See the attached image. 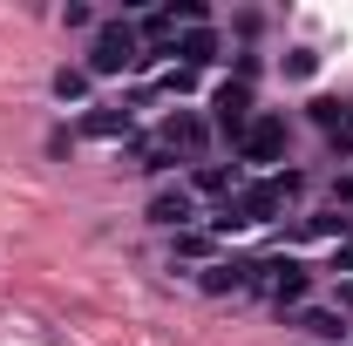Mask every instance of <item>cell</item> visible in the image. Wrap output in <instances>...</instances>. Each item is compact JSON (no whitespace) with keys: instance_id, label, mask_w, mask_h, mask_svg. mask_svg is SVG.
<instances>
[{"instance_id":"cell-1","label":"cell","mask_w":353,"mask_h":346,"mask_svg":"<svg viewBox=\"0 0 353 346\" xmlns=\"http://www.w3.org/2000/svg\"><path fill=\"white\" fill-rule=\"evenodd\" d=\"M204 143H211V123H204V116H190V109H176V116H163L157 130L136 143V163H143V170H176V163H204Z\"/></svg>"},{"instance_id":"cell-2","label":"cell","mask_w":353,"mask_h":346,"mask_svg":"<svg viewBox=\"0 0 353 346\" xmlns=\"http://www.w3.org/2000/svg\"><path fill=\"white\" fill-rule=\"evenodd\" d=\"M245 292H259V299H272L279 312L292 305H306V292H312V272L292 252H265V258H245Z\"/></svg>"},{"instance_id":"cell-3","label":"cell","mask_w":353,"mask_h":346,"mask_svg":"<svg viewBox=\"0 0 353 346\" xmlns=\"http://www.w3.org/2000/svg\"><path fill=\"white\" fill-rule=\"evenodd\" d=\"M299 190H306V176H299V170H265L259 183H245V190L231 197V211H238V224H272Z\"/></svg>"},{"instance_id":"cell-4","label":"cell","mask_w":353,"mask_h":346,"mask_svg":"<svg viewBox=\"0 0 353 346\" xmlns=\"http://www.w3.org/2000/svg\"><path fill=\"white\" fill-rule=\"evenodd\" d=\"M130 68H143V34H136V21L116 14L88 41V75H130Z\"/></svg>"},{"instance_id":"cell-5","label":"cell","mask_w":353,"mask_h":346,"mask_svg":"<svg viewBox=\"0 0 353 346\" xmlns=\"http://www.w3.org/2000/svg\"><path fill=\"white\" fill-rule=\"evenodd\" d=\"M150 224H157V231H197L204 217H197L190 183H163V190H150Z\"/></svg>"},{"instance_id":"cell-6","label":"cell","mask_w":353,"mask_h":346,"mask_svg":"<svg viewBox=\"0 0 353 346\" xmlns=\"http://www.w3.org/2000/svg\"><path fill=\"white\" fill-rule=\"evenodd\" d=\"M285 156V116H252V130L238 136V163H279Z\"/></svg>"},{"instance_id":"cell-7","label":"cell","mask_w":353,"mask_h":346,"mask_svg":"<svg viewBox=\"0 0 353 346\" xmlns=\"http://www.w3.org/2000/svg\"><path fill=\"white\" fill-rule=\"evenodd\" d=\"M211 116H218V130L238 143V136L252 130V88H245V82H224L218 95H211Z\"/></svg>"},{"instance_id":"cell-8","label":"cell","mask_w":353,"mask_h":346,"mask_svg":"<svg viewBox=\"0 0 353 346\" xmlns=\"http://www.w3.org/2000/svg\"><path fill=\"white\" fill-rule=\"evenodd\" d=\"M238 190H245V170H238V163H197V170H190V197H224V204H231Z\"/></svg>"},{"instance_id":"cell-9","label":"cell","mask_w":353,"mask_h":346,"mask_svg":"<svg viewBox=\"0 0 353 346\" xmlns=\"http://www.w3.org/2000/svg\"><path fill=\"white\" fill-rule=\"evenodd\" d=\"M292 326H299V333H312V340L347 346V312H340V305H299V312H292Z\"/></svg>"},{"instance_id":"cell-10","label":"cell","mask_w":353,"mask_h":346,"mask_svg":"<svg viewBox=\"0 0 353 346\" xmlns=\"http://www.w3.org/2000/svg\"><path fill=\"white\" fill-rule=\"evenodd\" d=\"M136 130V102H95L82 116V136H130Z\"/></svg>"},{"instance_id":"cell-11","label":"cell","mask_w":353,"mask_h":346,"mask_svg":"<svg viewBox=\"0 0 353 346\" xmlns=\"http://www.w3.org/2000/svg\"><path fill=\"white\" fill-rule=\"evenodd\" d=\"M197 292H211V299H224V292H245V258L197 265Z\"/></svg>"},{"instance_id":"cell-12","label":"cell","mask_w":353,"mask_h":346,"mask_svg":"<svg viewBox=\"0 0 353 346\" xmlns=\"http://www.w3.org/2000/svg\"><path fill=\"white\" fill-rule=\"evenodd\" d=\"M299 238H333V245H347L353 238V217L333 204V211H312V217H299Z\"/></svg>"},{"instance_id":"cell-13","label":"cell","mask_w":353,"mask_h":346,"mask_svg":"<svg viewBox=\"0 0 353 346\" xmlns=\"http://www.w3.org/2000/svg\"><path fill=\"white\" fill-rule=\"evenodd\" d=\"M176 54H183V68L197 75V68H211V61H218L224 48H218V34H211V28H190V34L176 41Z\"/></svg>"},{"instance_id":"cell-14","label":"cell","mask_w":353,"mask_h":346,"mask_svg":"<svg viewBox=\"0 0 353 346\" xmlns=\"http://www.w3.org/2000/svg\"><path fill=\"white\" fill-rule=\"evenodd\" d=\"M170 252H176V258H204V265H218V238H211V231H176Z\"/></svg>"},{"instance_id":"cell-15","label":"cell","mask_w":353,"mask_h":346,"mask_svg":"<svg viewBox=\"0 0 353 346\" xmlns=\"http://www.w3.org/2000/svg\"><path fill=\"white\" fill-rule=\"evenodd\" d=\"M54 95H61V102H82L88 95V68H61V75H54Z\"/></svg>"},{"instance_id":"cell-16","label":"cell","mask_w":353,"mask_h":346,"mask_svg":"<svg viewBox=\"0 0 353 346\" xmlns=\"http://www.w3.org/2000/svg\"><path fill=\"white\" fill-rule=\"evenodd\" d=\"M312 123H319V130H340V123H347V102H333V95L312 102Z\"/></svg>"},{"instance_id":"cell-17","label":"cell","mask_w":353,"mask_h":346,"mask_svg":"<svg viewBox=\"0 0 353 346\" xmlns=\"http://www.w3.org/2000/svg\"><path fill=\"white\" fill-rule=\"evenodd\" d=\"M333 272H353V238H347V245H333Z\"/></svg>"},{"instance_id":"cell-18","label":"cell","mask_w":353,"mask_h":346,"mask_svg":"<svg viewBox=\"0 0 353 346\" xmlns=\"http://www.w3.org/2000/svg\"><path fill=\"white\" fill-rule=\"evenodd\" d=\"M333 143H340V150H353V102H347V123L333 130Z\"/></svg>"},{"instance_id":"cell-19","label":"cell","mask_w":353,"mask_h":346,"mask_svg":"<svg viewBox=\"0 0 353 346\" xmlns=\"http://www.w3.org/2000/svg\"><path fill=\"white\" fill-rule=\"evenodd\" d=\"M340 312H353V278H347V285H340Z\"/></svg>"},{"instance_id":"cell-20","label":"cell","mask_w":353,"mask_h":346,"mask_svg":"<svg viewBox=\"0 0 353 346\" xmlns=\"http://www.w3.org/2000/svg\"><path fill=\"white\" fill-rule=\"evenodd\" d=\"M340 204H353V176H340Z\"/></svg>"},{"instance_id":"cell-21","label":"cell","mask_w":353,"mask_h":346,"mask_svg":"<svg viewBox=\"0 0 353 346\" xmlns=\"http://www.w3.org/2000/svg\"><path fill=\"white\" fill-rule=\"evenodd\" d=\"M347 346H353V340H347Z\"/></svg>"}]
</instances>
